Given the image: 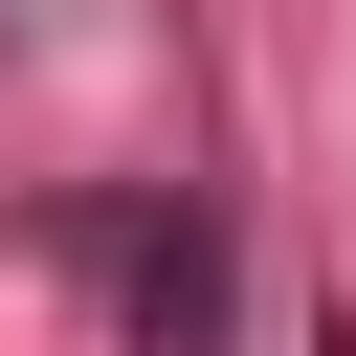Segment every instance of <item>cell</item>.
I'll return each mask as SVG.
<instances>
[{"label": "cell", "mask_w": 356, "mask_h": 356, "mask_svg": "<svg viewBox=\"0 0 356 356\" xmlns=\"http://www.w3.org/2000/svg\"><path fill=\"white\" fill-rule=\"evenodd\" d=\"M134 356H222V222H134Z\"/></svg>", "instance_id": "obj_1"}]
</instances>
